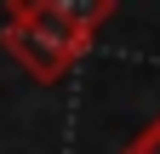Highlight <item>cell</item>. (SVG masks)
I'll return each instance as SVG.
<instances>
[{"label":"cell","instance_id":"6da1fadb","mask_svg":"<svg viewBox=\"0 0 160 154\" xmlns=\"http://www.w3.org/2000/svg\"><path fill=\"white\" fill-rule=\"evenodd\" d=\"M0 46H6V57L29 74V80L57 86L80 57L92 51V34H80L74 23H63V17H52V12H40V6H23V12H6Z\"/></svg>","mask_w":160,"mask_h":154},{"label":"cell","instance_id":"7a4b0ae2","mask_svg":"<svg viewBox=\"0 0 160 154\" xmlns=\"http://www.w3.org/2000/svg\"><path fill=\"white\" fill-rule=\"evenodd\" d=\"M23 6H40V12L63 17V23H74L80 34H92V40H97V29L114 17L120 0H6V12H23Z\"/></svg>","mask_w":160,"mask_h":154},{"label":"cell","instance_id":"3957f363","mask_svg":"<svg viewBox=\"0 0 160 154\" xmlns=\"http://www.w3.org/2000/svg\"><path fill=\"white\" fill-rule=\"evenodd\" d=\"M120 154H160V114H154V120H149L143 131H137V137H132L126 148H120Z\"/></svg>","mask_w":160,"mask_h":154}]
</instances>
